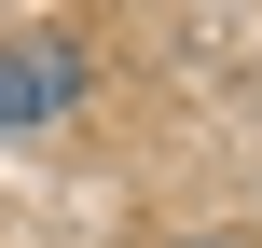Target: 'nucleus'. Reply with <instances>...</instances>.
Masks as SVG:
<instances>
[{"label": "nucleus", "mask_w": 262, "mask_h": 248, "mask_svg": "<svg viewBox=\"0 0 262 248\" xmlns=\"http://www.w3.org/2000/svg\"><path fill=\"white\" fill-rule=\"evenodd\" d=\"M83 83H97V55H83L69 28H14V41H0V138H28V124L83 110Z\"/></svg>", "instance_id": "f257e3e1"}]
</instances>
